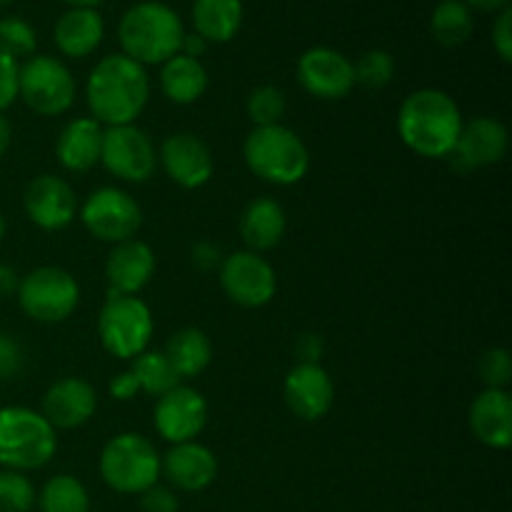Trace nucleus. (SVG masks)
<instances>
[{
  "label": "nucleus",
  "instance_id": "f257e3e1",
  "mask_svg": "<svg viewBox=\"0 0 512 512\" xmlns=\"http://www.w3.org/2000/svg\"><path fill=\"white\" fill-rule=\"evenodd\" d=\"M150 98L148 70L123 53L100 60L85 83L90 118L105 128L133 125Z\"/></svg>",
  "mask_w": 512,
  "mask_h": 512
},
{
  "label": "nucleus",
  "instance_id": "f03ea898",
  "mask_svg": "<svg viewBox=\"0 0 512 512\" xmlns=\"http://www.w3.org/2000/svg\"><path fill=\"white\" fill-rule=\"evenodd\" d=\"M465 120L453 95L438 88L410 93L398 110V135L420 158H450Z\"/></svg>",
  "mask_w": 512,
  "mask_h": 512
},
{
  "label": "nucleus",
  "instance_id": "7ed1b4c3",
  "mask_svg": "<svg viewBox=\"0 0 512 512\" xmlns=\"http://www.w3.org/2000/svg\"><path fill=\"white\" fill-rule=\"evenodd\" d=\"M183 20L170 5L165 3H138L120 18L118 38L123 45V55L135 63L163 65L173 55L180 53L183 45Z\"/></svg>",
  "mask_w": 512,
  "mask_h": 512
},
{
  "label": "nucleus",
  "instance_id": "20e7f679",
  "mask_svg": "<svg viewBox=\"0 0 512 512\" xmlns=\"http://www.w3.org/2000/svg\"><path fill=\"white\" fill-rule=\"evenodd\" d=\"M243 158L255 178L278 188L300 183L310 170L308 145L283 123L250 130L243 143Z\"/></svg>",
  "mask_w": 512,
  "mask_h": 512
},
{
  "label": "nucleus",
  "instance_id": "39448f33",
  "mask_svg": "<svg viewBox=\"0 0 512 512\" xmlns=\"http://www.w3.org/2000/svg\"><path fill=\"white\" fill-rule=\"evenodd\" d=\"M58 450L55 428L38 410L23 405L0 408V465L5 470H40Z\"/></svg>",
  "mask_w": 512,
  "mask_h": 512
},
{
  "label": "nucleus",
  "instance_id": "423d86ee",
  "mask_svg": "<svg viewBox=\"0 0 512 512\" xmlns=\"http://www.w3.org/2000/svg\"><path fill=\"white\" fill-rule=\"evenodd\" d=\"M100 478L120 495H140L160 480V453L145 435L120 433L100 453Z\"/></svg>",
  "mask_w": 512,
  "mask_h": 512
},
{
  "label": "nucleus",
  "instance_id": "0eeeda50",
  "mask_svg": "<svg viewBox=\"0 0 512 512\" xmlns=\"http://www.w3.org/2000/svg\"><path fill=\"white\" fill-rule=\"evenodd\" d=\"M153 330V313L145 300H140L138 295L108 293V300L98 315V335L103 348L113 358H138L148 350Z\"/></svg>",
  "mask_w": 512,
  "mask_h": 512
},
{
  "label": "nucleus",
  "instance_id": "6e6552de",
  "mask_svg": "<svg viewBox=\"0 0 512 512\" xmlns=\"http://www.w3.org/2000/svg\"><path fill=\"white\" fill-rule=\"evenodd\" d=\"M18 305L35 323H63L80 303V285L73 275L58 265L30 270L18 285Z\"/></svg>",
  "mask_w": 512,
  "mask_h": 512
},
{
  "label": "nucleus",
  "instance_id": "1a4fd4ad",
  "mask_svg": "<svg viewBox=\"0 0 512 512\" xmlns=\"http://www.w3.org/2000/svg\"><path fill=\"white\" fill-rule=\"evenodd\" d=\"M18 98L43 118H55L73 108L75 78L68 65L50 55H33L18 70Z\"/></svg>",
  "mask_w": 512,
  "mask_h": 512
},
{
  "label": "nucleus",
  "instance_id": "9d476101",
  "mask_svg": "<svg viewBox=\"0 0 512 512\" xmlns=\"http://www.w3.org/2000/svg\"><path fill=\"white\" fill-rule=\"evenodd\" d=\"M80 220L93 238L118 245L138 235L143 225V210L130 193L105 185L93 190L80 205Z\"/></svg>",
  "mask_w": 512,
  "mask_h": 512
},
{
  "label": "nucleus",
  "instance_id": "9b49d317",
  "mask_svg": "<svg viewBox=\"0 0 512 512\" xmlns=\"http://www.w3.org/2000/svg\"><path fill=\"white\" fill-rule=\"evenodd\" d=\"M100 163L113 178L138 185L153 178L158 168V150L150 135L135 123L115 125V128H105L103 133Z\"/></svg>",
  "mask_w": 512,
  "mask_h": 512
},
{
  "label": "nucleus",
  "instance_id": "f8f14e48",
  "mask_svg": "<svg viewBox=\"0 0 512 512\" xmlns=\"http://www.w3.org/2000/svg\"><path fill=\"white\" fill-rule=\"evenodd\" d=\"M218 273L223 293L240 308H263L278 293V273L253 250L225 255Z\"/></svg>",
  "mask_w": 512,
  "mask_h": 512
},
{
  "label": "nucleus",
  "instance_id": "ddd939ff",
  "mask_svg": "<svg viewBox=\"0 0 512 512\" xmlns=\"http://www.w3.org/2000/svg\"><path fill=\"white\" fill-rule=\"evenodd\" d=\"M153 423L160 438L168 440L170 445L190 443L208 425V400L203 398L200 390L178 385L158 398Z\"/></svg>",
  "mask_w": 512,
  "mask_h": 512
},
{
  "label": "nucleus",
  "instance_id": "4468645a",
  "mask_svg": "<svg viewBox=\"0 0 512 512\" xmlns=\"http://www.w3.org/2000/svg\"><path fill=\"white\" fill-rule=\"evenodd\" d=\"M158 163L163 165L165 175L185 190L208 185L215 170L213 150L195 133L168 135L158 150Z\"/></svg>",
  "mask_w": 512,
  "mask_h": 512
},
{
  "label": "nucleus",
  "instance_id": "2eb2a0df",
  "mask_svg": "<svg viewBox=\"0 0 512 512\" xmlns=\"http://www.w3.org/2000/svg\"><path fill=\"white\" fill-rule=\"evenodd\" d=\"M23 208L30 223L40 230H63L68 228L78 213V195L68 180L58 175H38L28 183L23 193Z\"/></svg>",
  "mask_w": 512,
  "mask_h": 512
},
{
  "label": "nucleus",
  "instance_id": "dca6fc26",
  "mask_svg": "<svg viewBox=\"0 0 512 512\" xmlns=\"http://www.w3.org/2000/svg\"><path fill=\"white\" fill-rule=\"evenodd\" d=\"M298 80L318 100H343L355 88L353 63L333 48H310L298 60Z\"/></svg>",
  "mask_w": 512,
  "mask_h": 512
},
{
  "label": "nucleus",
  "instance_id": "f3484780",
  "mask_svg": "<svg viewBox=\"0 0 512 512\" xmlns=\"http://www.w3.org/2000/svg\"><path fill=\"white\" fill-rule=\"evenodd\" d=\"M283 395L285 405L295 418L315 423V420H323L333 408L335 385L320 363H298L285 375Z\"/></svg>",
  "mask_w": 512,
  "mask_h": 512
},
{
  "label": "nucleus",
  "instance_id": "a211bd4d",
  "mask_svg": "<svg viewBox=\"0 0 512 512\" xmlns=\"http://www.w3.org/2000/svg\"><path fill=\"white\" fill-rule=\"evenodd\" d=\"M160 475L168 480V488L180 493H203L218 478V458L198 440L170 445L168 453L160 455Z\"/></svg>",
  "mask_w": 512,
  "mask_h": 512
},
{
  "label": "nucleus",
  "instance_id": "6ab92c4d",
  "mask_svg": "<svg viewBox=\"0 0 512 512\" xmlns=\"http://www.w3.org/2000/svg\"><path fill=\"white\" fill-rule=\"evenodd\" d=\"M510 135L498 118L480 115L463 125L450 160L458 170H480L498 165L508 155Z\"/></svg>",
  "mask_w": 512,
  "mask_h": 512
},
{
  "label": "nucleus",
  "instance_id": "aec40b11",
  "mask_svg": "<svg viewBox=\"0 0 512 512\" xmlns=\"http://www.w3.org/2000/svg\"><path fill=\"white\" fill-rule=\"evenodd\" d=\"M98 408V393L83 378H63L43 395V418L55 430L83 428Z\"/></svg>",
  "mask_w": 512,
  "mask_h": 512
},
{
  "label": "nucleus",
  "instance_id": "412c9836",
  "mask_svg": "<svg viewBox=\"0 0 512 512\" xmlns=\"http://www.w3.org/2000/svg\"><path fill=\"white\" fill-rule=\"evenodd\" d=\"M155 275V253L138 238L113 245L105 263V280L113 295H138Z\"/></svg>",
  "mask_w": 512,
  "mask_h": 512
},
{
  "label": "nucleus",
  "instance_id": "4be33fe9",
  "mask_svg": "<svg viewBox=\"0 0 512 512\" xmlns=\"http://www.w3.org/2000/svg\"><path fill=\"white\" fill-rule=\"evenodd\" d=\"M470 430L485 448L508 450L512 445V398L508 390L485 388L470 405Z\"/></svg>",
  "mask_w": 512,
  "mask_h": 512
},
{
  "label": "nucleus",
  "instance_id": "5701e85b",
  "mask_svg": "<svg viewBox=\"0 0 512 512\" xmlns=\"http://www.w3.org/2000/svg\"><path fill=\"white\" fill-rule=\"evenodd\" d=\"M105 128L93 118H75L60 130L55 158L68 173H88L100 163Z\"/></svg>",
  "mask_w": 512,
  "mask_h": 512
},
{
  "label": "nucleus",
  "instance_id": "b1692460",
  "mask_svg": "<svg viewBox=\"0 0 512 512\" xmlns=\"http://www.w3.org/2000/svg\"><path fill=\"white\" fill-rule=\"evenodd\" d=\"M288 230V215L285 208L273 198H255L245 205L240 215V235L245 245L253 253H265V250L278 248L280 240Z\"/></svg>",
  "mask_w": 512,
  "mask_h": 512
},
{
  "label": "nucleus",
  "instance_id": "393cba45",
  "mask_svg": "<svg viewBox=\"0 0 512 512\" xmlns=\"http://www.w3.org/2000/svg\"><path fill=\"white\" fill-rule=\"evenodd\" d=\"M105 25L95 8H70L55 23V45L68 58H88L103 43Z\"/></svg>",
  "mask_w": 512,
  "mask_h": 512
},
{
  "label": "nucleus",
  "instance_id": "a878e982",
  "mask_svg": "<svg viewBox=\"0 0 512 512\" xmlns=\"http://www.w3.org/2000/svg\"><path fill=\"white\" fill-rule=\"evenodd\" d=\"M160 90L175 105H193L208 90V70L200 60L178 53L160 68Z\"/></svg>",
  "mask_w": 512,
  "mask_h": 512
},
{
  "label": "nucleus",
  "instance_id": "bb28decb",
  "mask_svg": "<svg viewBox=\"0 0 512 512\" xmlns=\"http://www.w3.org/2000/svg\"><path fill=\"white\" fill-rule=\"evenodd\" d=\"M193 25L195 33L205 43H228L243 25V3L240 0H195Z\"/></svg>",
  "mask_w": 512,
  "mask_h": 512
},
{
  "label": "nucleus",
  "instance_id": "cd10ccee",
  "mask_svg": "<svg viewBox=\"0 0 512 512\" xmlns=\"http://www.w3.org/2000/svg\"><path fill=\"white\" fill-rule=\"evenodd\" d=\"M163 355L173 365L180 380L198 378L200 373L208 370L210 360H213V343L200 328H183L170 335Z\"/></svg>",
  "mask_w": 512,
  "mask_h": 512
},
{
  "label": "nucleus",
  "instance_id": "c85d7f7f",
  "mask_svg": "<svg viewBox=\"0 0 512 512\" xmlns=\"http://www.w3.org/2000/svg\"><path fill=\"white\" fill-rule=\"evenodd\" d=\"M430 33L443 48H458L473 35V13L463 0H443L433 10Z\"/></svg>",
  "mask_w": 512,
  "mask_h": 512
},
{
  "label": "nucleus",
  "instance_id": "c756f323",
  "mask_svg": "<svg viewBox=\"0 0 512 512\" xmlns=\"http://www.w3.org/2000/svg\"><path fill=\"white\" fill-rule=\"evenodd\" d=\"M40 512H90V495L73 475H53L38 493Z\"/></svg>",
  "mask_w": 512,
  "mask_h": 512
},
{
  "label": "nucleus",
  "instance_id": "7c9ffc66",
  "mask_svg": "<svg viewBox=\"0 0 512 512\" xmlns=\"http://www.w3.org/2000/svg\"><path fill=\"white\" fill-rule=\"evenodd\" d=\"M130 373L135 375L140 385V393L153 395V398H160L168 390L178 388L180 378L173 370V365L168 363V358L163 355V350H145L138 358H133V368Z\"/></svg>",
  "mask_w": 512,
  "mask_h": 512
},
{
  "label": "nucleus",
  "instance_id": "2f4dec72",
  "mask_svg": "<svg viewBox=\"0 0 512 512\" xmlns=\"http://www.w3.org/2000/svg\"><path fill=\"white\" fill-rule=\"evenodd\" d=\"M245 110H248V118L253 120L255 128L278 125L288 110V100H285L283 90L275 88V85H260L245 100Z\"/></svg>",
  "mask_w": 512,
  "mask_h": 512
},
{
  "label": "nucleus",
  "instance_id": "473e14b6",
  "mask_svg": "<svg viewBox=\"0 0 512 512\" xmlns=\"http://www.w3.org/2000/svg\"><path fill=\"white\" fill-rule=\"evenodd\" d=\"M38 503L33 480L18 470L0 473V512H30Z\"/></svg>",
  "mask_w": 512,
  "mask_h": 512
},
{
  "label": "nucleus",
  "instance_id": "72a5a7b5",
  "mask_svg": "<svg viewBox=\"0 0 512 512\" xmlns=\"http://www.w3.org/2000/svg\"><path fill=\"white\" fill-rule=\"evenodd\" d=\"M355 73V85H363L368 90H380L393 80L395 75V60L393 55L385 53V50H368L358 58V63L353 65Z\"/></svg>",
  "mask_w": 512,
  "mask_h": 512
},
{
  "label": "nucleus",
  "instance_id": "f704fd0d",
  "mask_svg": "<svg viewBox=\"0 0 512 512\" xmlns=\"http://www.w3.org/2000/svg\"><path fill=\"white\" fill-rule=\"evenodd\" d=\"M38 38H35L33 25L23 18H3L0 20V50L10 58H28L33 55Z\"/></svg>",
  "mask_w": 512,
  "mask_h": 512
},
{
  "label": "nucleus",
  "instance_id": "c9c22d12",
  "mask_svg": "<svg viewBox=\"0 0 512 512\" xmlns=\"http://www.w3.org/2000/svg\"><path fill=\"white\" fill-rule=\"evenodd\" d=\"M480 378H483L485 388L508 390L512 380V360L505 348H490L480 355Z\"/></svg>",
  "mask_w": 512,
  "mask_h": 512
},
{
  "label": "nucleus",
  "instance_id": "e433bc0d",
  "mask_svg": "<svg viewBox=\"0 0 512 512\" xmlns=\"http://www.w3.org/2000/svg\"><path fill=\"white\" fill-rule=\"evenodd\" d=\"M18 60L0 50V113L18 100Z\"/></svg>",
  "mask_w": 512,
  "mask_h": 512
},
{
  "label": "nucleus",
  "instance_id": "4c0bfd02",
  "mask_svg": "<svg viewBox=\"0 0 512 512\" xmlns=\"http://www.w3.org/2000/svg\"><path fill=\"white\" fill-rule=\"evenodd\" d=\"M180 500L173 488L153 485L145 493H140V512H178Z\"/></svg>",
  "mask_w": 512,
  "mask_h": 512
},
{
  "label": "nucleus",
  "instance_id": "58836bf2",
  "mask_svg": "<svg viewBox=\"0 0 512 512\" xmlns=\"http://www.w3.org/2000/svg\"><path fill=\"white\" fill-rule=\"evenodd\" d=\"M20 368H23V350H20L18 340L0 333V380L15 378Z\"/></svg>",
  "mask_w": 512,
  "mask_h": 512
},
{
  "label": "nucleus",
  "instance_id": "ea45409f",
  "mask_svg": "<svg viewBox=\"0 0 512 512\" xmlns=\"http://www.w3.org/2000/svg\"><path fill=\"white\" fill-rule=\"evenodd\" d=\"M493 45L498 50L500 60L510 63L512 60V10L505 8L500 10L498 20L493 25Z\"/></svg>",
  "mask_w": 512,
  "mask_h": 512
},
{
  "label": "nucleus",
  "instance_id": "a19ab883",
  "mask_svg": "<svg viewBox=\"0 0 512 512\" xmlns=\"http://www.w3.org/2000/svg\"><path fill=\"white\" fill-rule=\"evenodd\" d=\"M223 258H225V255L220 253L218 245L208 243V240H200V243H195L193 250H190V263H193L198 270H203V273H210V270H220V265H223Z\"/></svg>",
  "mask_w": 512,
  "mask_h": 512
},
{
  "label": "nucleus",
  "instance_id": "79ce46f5",
  "mask_svg": "<svg viewBox=\"0 0 512 512\" xmlns=\"http://www.w3.org/2000/svg\"><path fill=\"white\" fill-rule=\"evenodd\" d=\"M325 353V343L318 333H303L295 340V355L300 363H320Z\"/></svg>",
  "mask_w": 512,
  "mask_h": 512
},
{
  "label": "nucleus",
  "instance_id": "37998d69",
  "mask_svg": "<svg viewBox=\"0 0 512 512\" xmlns=\"http://www.w3.org/2000/svg\"><path fill=\"white\" fill-rule=\"evenodd\" d=\"M108 390H110V395H113L115 400L125 403V400H133L135 395L140 393V385H138V380H135V375L130 373V370H123V373H118L113 380H110Z\"/></svg>",
  "mask_w": 512,
  "mask_h": 512
},
{
  "label": "nucleus",
  "instance_id": "c03bdc74",
  "mask_svg": "<svg viewBox=\"0 0 512 512\" xmlns=\"http://www.w3.org/2000/svg\"><path fill=\"white\" fill-rule=\"evenodd\" d=\"M18 285H20L18 273H15L10 265L0 263V300H5V298H10V295L18 293Z\"/></svg>",
  "mask_w": 512,
  "mask_h": 512
},
{
  "label": "nucleus",
  "instance_id": "a18cd8bd",
  "mask_svg": "<svg viewBox=\"0 0 512 512\" xmlns=\"http://www.w3.org/2000/svg\"><path fill=\"white\" fill-rule=\"evenodd\" d=\"M205 50H208V43H205V40L200 38L198 33H190V35L185 33L183 35V45H180V53L188 55V58L200 60V55H203Z\"/></svg>",
  "mask_w": 512,
  "mask_h": 512
},
{
  "label": "nucleus",
  "instance_id": "49530a36",
  "mask_svg": "<svg viewBox=\"0 0 512 512\" xmlns=\"http://www.w3.org/2000/svg\"><path fill=\"white\" fill-rule=\"evenodd\" d=\"M468 8L480 10V13H500L510 5V0H468Z\"/></svg>",
  "mask_w": 512,
  "mask_h": 512
},
{
  "label": "nucleus",
  "instance_id": "de8ad7c7",
  "mask_svg": "<svg viewBox=\"0 0 512 512\" xmlns=\"http://www.w3.org/2000/svg\"><path fill=\"white\" fill-rule=\"evenodd\" d=\"M10 143H13V128H10V120L0 113V158L8 153Z\"/></svg>",
  "mask_w": 512,
  "mask_h": 512
},
{
  "label": "nucleus",
  "instance_id": "09e8293b",
  "mask_svg": "<svg viewBox=\"0 0 512 512\" xmlns=\"http://www.w3.org/2000/svg\"><path fill=\"white\" fill-rule=\"evenodd\" d=\"M63 3H68L70 8H95L103 0H63Z\"/></svg>",
  "mask_w": 512,
  "mask_h": 512
},
{
  "label": "nucleus",
  "instance_id": "8fccbe9b",
  "mask_svg": "<svg viewBox=\"0 0 512 512\" xmlns=\"http://www.w3.org/2000/svg\"><path fill=\"white\" fill-rule=\"evenodd\" d=\"M5 233H8V223H5V215L0 213V243H3Z\"/></svg>",
  "mask_w": 512,
  "mask_h": 512
},
{
  "label": "nucleus",
  "instance_id": "3c124183",
  "mask_svg": "<svg viewBox=\"0 0 512 512\" xmlns=\"http://www.w3.org/2000/svg\"><path fill=\"white\" fill-rule=\"evenodd\" d=\"M5 3H10V0H0V5H5Z\"/></svg>",
  "mask_w": 512,
  "mask_h": 512
}]
</instances>
